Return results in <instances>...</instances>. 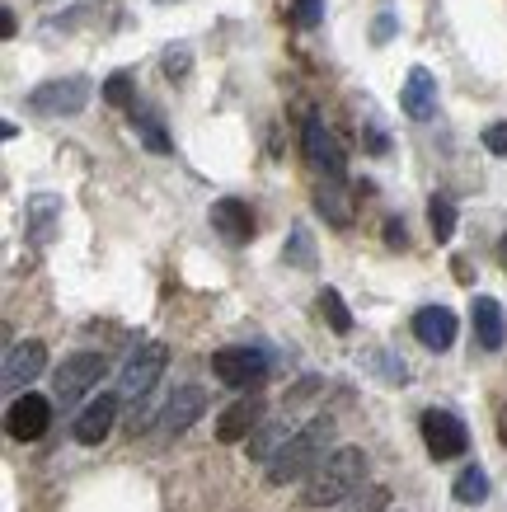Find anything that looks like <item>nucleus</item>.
Here are the masks:
<instances>
[{"mask_svg": "<svg viewBox=\"0 0 507 512\" xmlns=\"http://www.w3.org/2000/svg\"><path fill=\"white\" fill-rule=\"evenodd\" d=\"M367 484V451L362 447H334L324 456V466L315 470L301 489V508H343L348 498H357V489Z\"/></svg>", "mask_w": 507, "mask_h": 512, "instance_id": "obj_1", "label": "nucleus"}, {"mask_svg": "<svg viewBox=\"0 0 507 512\" xmlns=\"http://www.w3.org/2000/svg\"><path fill=\"white\" fill-rule=\"evenodd\" d=\"M329 451H334V419H310L306 428H296L292 442L268 461L263 480L273 484V489L296 484V480H310V475L324 466V456H329Z\"/></svg>", "mask_w": 507, "mask_h": 512, "instance_id": "obj_2", "label": "nucleus"}, {"mask_svg": "<svg viewBox=\"0 0 507 512\" xmlns=\"http://www.w3.org/2000/svg\"><path fill=\"white\" fill-rule=\"evenodd\" d=\"M85 104H90V80L85 76L43 80V85L29 94V113H38V118H76Z\"/></svg>", "mask_w": 507, "mask_h": 512, "instance_id": "obj_3", "label": "nucleus"}, {"mask_svg": "<svg viewBox=\"0 0 507 512\" xmlns=\"http://www.w3.org/2000/svg\"><path fill=\"white\" fill-rule=\"evenodd\" d=\"M212 376L231 390H259L268 381V353H259V348H216Z\"/></svg>", "mask_w": 507, "mask_h": 512, "instance_id": "obj_4", "label": "nucleus"}, {"mask_svg": "<svg viewBox=\"0 0 507 512\" xmlns=\"http://www.w3.org/2000/svg\"><path fill=\"white\" fill-rule=\"evenodd\" d=\"M165 362H169V348L165 343H141L137 353L127 357L123 376H118V400H146L155 390V381L165 376Z\"/></svg>", "mask_w": 507, "mask_h": 512, "instance_id": "obj_5", "label": "nucleus"}, {"mask_svg": "<svg viewBox=\"0 0 507 512\" xmlns=\"http://www.w3.org/2000/svg\"><path fill=\"white\" fill-rule=\"evenodd\" d=\"M301 146H306L310 170L320 174V179H338V184H343V174H348V156H343V146H338L334 132L324 127V118L310 113L306 127H301Z\"/></svg>", "mask_w": 507, "mask_h": 512, "instance_id": "obj_6", "label": "nucleus"}, {"mask_svg": "<svg viewBox=\"0 0 507 512\" xmlns=\"http://www.w3.org/2000/svg\"><path fill=\"white\" fill-rule=\"evenodd\" d=\"M104 372H108V362H104V353H71L57 367V381H52V390H57V404H76L85 390H94L99 381H104Z\"/></svg>", "mask_w": 507, "mask_h": 512, "instance_id": "obj_7", "label": "nucleus"}, {"mask_svg": "<svg viewBox=\"0 0 507 512\" xmlns=\"http://www.w3.org/2000/svg\"><path fill=\"white\" fill-rule=\"evenodd\" d=\"M423 447H428L432 461H456L470 451V433H465V423L456 414H446V409H428L423 414Z\"/></svg>", "mask_w": 507, "mask_h": 512, "instance_id": "obj_8", "label": "nucleus"}, {"mask_svg": "<svg viewBox=\"0 0 507 512\" xmlns=\"http://www.w3.org/2000/svg\"><path fill=\"white\" fill-rule=\"evenodd\" d=\"M47 423H52V400L43 395H15L10 409H5V433L15 437V442H38L47 433Z\"/></svg>", "mask_w": 507, "mask_h": 512, "instance_id": "obj_9", "label": "nucleus"}, {"mask_svg": "<svg viewBox=\"0 0 507 512\" xmlns=\"http://www.w3.org/2000/svg\"><path fill=\"white\" fill-rule=\"evenodd\" d=\"M202 409H207V390H202V386H179L165 400V409H160L155 428H160V437H179V433H188V428L202 419Z\"/></svg>", "mask_w": 507, "mask_h": 512, "instance_id": "obj_10", "label": "nucleus"}, {"mask_svg": "<svg viewBox=\"0 0 507 512\" xmlns=\"http://www.w3.org/2000/svg\"><path fill=\"white\" fill-rule=\"evenodd\" d=\"M43 367H47V348L38 339H24V343H15L10 353H5V372H0V381H5V390H24L29 381H38L43 376Z\"/></svg>", "mask_w": 507, "mask_h": 512, "instance_id": "obj_11", "label": "nucleus"}, {"mask_svg": "<svg viewBox=\"0 0 507 512\" xmlns=\"http://www.w3.org/2000/svg\"><path fill=\"white\" fill-rule=\"evenodd\" d=\"M263 428V400L259 395H245V400H235L231 409H221V419H216V442H245Z\"/></svg>", "mask_w": 507, "mask_h": 512, "instance_id": "obj_12", "label": "nucleus"}, {"mask_svg": "<svg viewBox=\"0 0 507 512\" xmlns=\"http://www.w3.org/2000/svg\"><path fill=\"white\" fill-rule=\"evenodd\" d=\"M212 226L221 231L226 245H249V240H254V212H249V202H240V198H216Z\"/></svg>", "mask_w": 507, "mask_h": 512, "instance_id": "obj_13", "label": "nucleus"}, {"mask_svg": "<svg viewBox=\"0 0 507 512\" xmlns=\"http://www.w3.org/2000/svg\"><path fill=\"white\" fill-rule=\"evenodd\" d=\"M113 423H118V395H99L80 409L76 419V442L80 447H99L108 433H113Z\"/></svg>", "mask_w": 507, "mask_h": 512, "instance_id": "obj_14", "label": "nucleus"}, {"mask_svg": "<svg viewBox=\"0 0 507 512\" xmlns=\"http://www.w3.org/2000/svg\"><path fill=\"white\" fill-rule=\"evenodd\" d=\"M400 109L414 118V123H428L432 113H437V80H432L428 66H414L409 80H404L400 90Z\"/></svg>", "mask_w": 507, "mask_h": 512, "instance_id": "obj_15", "label": "nucleus"}, {"mask_svg": "<svg viewBox=\"0 0 507 512\" xmlns=\"http://www.w3.org/2000/svg\"><path fill=\"white\" fill-rule=\"evenodd\" d=\"M456 315L446 311V306H423V311L414 315V334L423 348H432V353H446L451 343H456Z\"/></svg>", "mask_w": 507, "mask_h": 512, "instance_id": "obj_16", "label": "nucleus"}, {"mask_svg": "<svg viewBox=\"0 0 507 512\" xmlns=\"http://www.w3.org/2000/svg\"><path fill=\"white\" fill-rule=\"evenodd\" d=\"M475 339L484 353H498L507 339V320H503V306L493 301V296H475Z\"/></svg>", "mask_w": 507, "mask_h": 512, "instance_id": "obj_17", "label": "nucleus"}, {"mask_svg": "<svg viewBox=\"0 0 507 512\" xmlns=\"http://www.w3.org/2000/svg\"><path fill=\"white\" fill-rule=\"evenodd\" d=\"M315 207H320V217L329 221V226H353V202H348V188L338 184V179H320Z\"/></svg>", "mask_w": 507, "mask_h": 512, "instance_id": "obj_18", "label": "nucleus"}, {"mask_svg": "<svg viewBox=\"0 0 507 512\" xmlns=\"http://www.w3.org/2000/svg\"><path fill=\"white\" fill-rule=\"evenodd\" d=\"M287 442H292V428H287V423H263V433L249 437V456L268 466V461H273V456L287 447Z\"/></svg>", "mask_w": 507, "mask_h": 512, "instance_id": "obj_19", "label": "nucleus"}, {"mask_svg": "<svg viewBox=\"0 0 507 512\" xmlns=\"http://www.w3.org/2000/svg\"><path fill=\"white\" fill-rule=\"evenodd\" d=\"M451 494H456V503H465V508H479V503L489 498V475L479 466H465L461 475H456V484H451Z\"/></svg>", "mask_w": 507, "mask_h": 512, "instance_id": "obj_20", "label": "nucleus"}, {"mask_svg": "<svg viewBox=\"0 0 507 512\" xmlns=\"http://www.w3.org/2000/svg\"><path fill=\"white\" fill-rule=\"evenodd\" d=\"M52 221H57V198H52V193H38V198L29 202V231L38 245L52 240Z\"/></svg>", "mask_w": 507, "mask_h": 512, "instance_id": "obj_21", "label": "nucleus"}, {"mask_svg": "<svg viewBox=\"0 0 507 512\" xmlns=\"http://www.w3.org/2000/svg\"><path fill=\"white\" fill-rule=\"evenodd\" d=\"M428 221H432V235H437V245H446V240L456 235V202L446 198V193H432Z\"/></svg>", "mask_w": 507, "mask_h": 512, "instance_id": "obj_22", "label": "nucleus"}, {"mask_svg": "<svg viewBox=\"0 0 507 512\" xmlns=\"http://www.w3.org/2000/svg\"><path fill=\"white\" fill-rule=\"evenodd\" d=\"M320 311H324V320H329L338 334H348V329H353V315H348V306H343V296H338L334 287H324L320 292Z\"/></svg>", "mask_w": 507, "mask_h": 512, "instance_id": "obj_23", "label": "nucleus"}, {"mask_svg": "<svg viewBox=\"0 0 507 512\" xmlns=\"http://www.w3.org/2000/svg\"><path fill=\"white\" fill-rule=\"evenodd\" d=\"M385 503H390V489L371 484V489H362L357 498H348V508L343 512H385Z\"/></svg>", "mask_w": 507, "mask_h": 512, "instance_id": "obj_24", "label": "nucleus"}, {"mask_svg": "<svg viewBox=\"0 0 507 512\" xmlns=\"http://www.w3.org/2000/svg\"><path fill=\"white\" fill-rule=\"evenodd\" d=\"M132 123L141 127V137H146V146L165 156V151H169V141H165V132H160V123H155V113H146V109L137 113V109H132Z\"/></svg>", "mask_w": 507, "mask_h": 512, "instance_id": "obj_25", "label": "nucleus"}, {"mask_svg": "<svg viewBox=\"0 0 507 512\" xmlns=\"http://www.w3.org/2000/svg\"><path fill=\"white\" fill-rule=\"evenodd\" d=\"M104 99H108V104H118V109H127V104H132V76H127V71H118V76H108Z\"/></svg>", "mask_w": 507, "mask_h": 512, "instance_id": "obj_26", "label": "nucleus"}, {"mask_svg": "<svg viewBox=\"0 0 507 512\" xmlns=\"http://www.w3.org/2000/svg\"><path fill=\"white\" fill-rule=\"evenodd\" d=\"M292 19L301 24V29H315L324 19V0H296L292 5Z\"/></svg>", "mask_w": 507, "mask_h": 512, "instance_id": "obj_27", "label": "nucleus"}, {"mask_svg": "<svg viewBox=\"0 0 507 512\" xmlns=\"http://www.w3.org/2000/svg\"><path fill=\"white\" fill-rule=\"evenodd\" d=\"M484 146L493 156H507V123H489L484 127Z\"/></svg>", "mask_w": 507, "mask_h": 512, "instance_id": "obj_28", "label": "nucleus"}, {"mask_svg": "<svg viewBox=\"0 0 507 512\" xmlns=\"http://www.w3.org/2000/svg\"><path fill=\"white\" fill-rule=\"evenodd\" d=\"M165 71H169V76H184V71H188V52H184V47H179V52L169 47V52H165Z\"/></svg>", "mask_w": 507, "mask_h": 512, "instance_id": "obj_29", "label": "nucleus"}, {"mask_svg": "<svg viewBox=\"0 0 507 512\" xmlns=\"http://www.w3.org/2000/svg\"><path fill=\"white\" fill-rule=\"evenodd\" d=\"M385 240H390L395 249L409 245V235H404V221H385Z\"/></svg>", "mask_w": 507, "mask_h": 512, "instance_id": "obj_30", "label": "nucleus"}, {"mask_svg": "<svg viewBox=\"0 0 507 512\" xmlns=\"http://www.w3.org/2000/svg\"><path fill=\"white\" fill-rule=\"evenodd\" d=\"M292 240H296V245H292V259H301V264H310V240H306V231H296Z\"/></svg>", "mask_w": 507, "mask_h": 512, "instance_id": "obj_31", "label": "nucleus"}, {"mask_svg": "<svg viewBox=\"0 0 507 512\" xmlns=\"http://www.w3.org/2000/svg\"><path fill=\"white\" fill-rule=\"evenodd\" d=\"M0 33H5V38H15V15H10V10L0 15Z\"/></svg>", "mask_w": 507, "mask_h": 512, "instance_id": "obj_32", "label": "nucleus"}, {"mask_svg": "<svg viewBox=\"0 0 507 512\" xmlns=\"http://www.w3.org/2000/svg\"><path fill=\"white\" fill-rule=\"evenodd\" d=\"M498 259H503V268H507V235H503V245H498Z\"/></svg>", "mask_w": 507, "mask_h": 512, "instance_id": "obj_33", "label": "nucleus"}, {"mask_svg": "<svg viewBox=\"0 0 507 512\" xmlns=\"http://www.w3.org/2000/svg\"><path fill=\"white\" fill-rule=\"evenodd\" d=\"M160 5H174V0H160Z\"/></svg>", "mask_w": 507, "mask_h": 512, "instance_id": "obj_34", "label": "nucleus"}]
</instances>
